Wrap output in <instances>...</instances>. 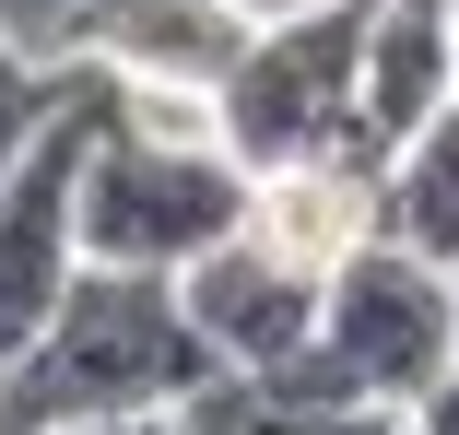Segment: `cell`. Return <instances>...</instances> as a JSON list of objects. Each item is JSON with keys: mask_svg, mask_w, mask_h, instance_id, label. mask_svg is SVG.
<instances>
[{"mask_svg": "<svg viewBox=\"0 0 459 435\" xmlns=\"http://www.w3.org/2000/svg\"><path fill=\"white\" fill-rule=\"evenodd\" d=\"M201 377H212V341L177 306V271L82 259L71 294L48 306V329L0 365V435H71V423L177 412Z\"/></svg>", "mask_w": 459, "mask_h": 435, "instance_id": "obj_1", "label": "cell"}, {"mask_svg": "<svg viewBox=\"0 0 459 435\" xmlns=\"http://www.w3.org/2000/svg\"><path fill=\"white\" fill-rule=\"evenodd\" d=\"M236 224H247V165L212 141V118L201 107H142L118 82V107L95 118V153H82V259L189 271Z\"/></svg>", "mask_w": 459, "mask_h": 435, "instance_id": "obj_2", "label": "cell"}, {"mask_svg": "<svg viewBox=\"0 0 459 435\" xmlns=\"http://www.w3.org/2000/svg\"><path fill=\"white\" fill-rule=\"evenodd\" d=\"M353 71H365V0H295V13L247 24V47L224 59V82L201 95L212 141L271 177V165H307V153H353ZM377 177V165H365Z\"/></svg>", "mask_w": 459, "mask_h": 435, "instance_id": "obj_3", "label": "cell"}, {"mask_svg": "<svg viewBox=\"0 0 459 435\" xmlns=\"http://www.w3.org/2000/svg\"><path fill=\"white\" fill-rule=\"evenodd\" d=\"M307 354L342 377V400H424L459 365V271H436L401 235H365L353 259H330Z\"/></svg>", "mask_w": 459, "mask_h": 435, "instance_id": "obj_4", "label": "cell"}, {"mask_svg": "<svg viewBox=\"0 0 459 435\" xmlns=\"http://www.w3.org/2000/svg\"><path fill=\"white\" fill-rule=\"evenodd\" d=\"M247 47L236 0H71V59L118 71L142 107H201Z\"/></svg>", "mask_w": 459, "mask_h": 435, "instance_id": "obj_5", "label": "cell"}, {"mask_svg": "<svg viewBox=\"0 0 459 435\" xmlns=\"http://www.w3.org/2000/svg\"><path fill=\"white\" fill-rule=\"evenodd\" d=\"M177 306L212 341V365H295L318 341V271H295V259L271 235H247V224L177 271Z\"/></svg>", "mask_w": 459, "mask_h": 435, "instance_id": "obj_6", "label": "cell"}, {"mask_svg": "<svg viewBox=\"0 0 459 435\" xmlns=\"http://www.w3.org/2000/svg\"><path fill=\"white\" fill-rule=\"evenodd\" d=\"M459 95V0H365V71H353V153L389 165Z\"/></svg>", "mask_w": 459, "mask_h": 435, "instance_id": "obj_7", "label": "cell"}, {"mask_svg": "<svg viewBox=\"0 0 459 435\" xmlns=\"http://www.w3.org/2000/svg\"><path fill=\"white\" fill-rule=\"evenodd\" d=\"M247 235H271L295 271L330 283V259H353L365 235H377V177H365V165H342V153L271 165V177H247Z\"/></svg>", "mask_w": 459, "mask_h": 435, "instance_id": "obj_8", "label": "cell"}, {"mask_svg": "<svg viewBox=\"0 0 459 435\" xmlns=\"http://www.w3.org/2000/svg\"><path fill=\"white\" fill-rule=\"evenodd\" d=\"M377 235H401L436 271H459V95L377 165Z\"/></svg>", "mask_w": 459, "mask_h": 435, "instance_id": "obj_9", "label": "cell"}, {"mask_svg": "<svg viewBox=\"0 0 459 435\" xmlns=\"http://www.w3.org/2000/svg\"><path fill=\"white\" fill-rule=\"evenodd\" d=\"M318 388L307 365H212L189 400H177V435H318Z\"/></svg>", "mask_w": 459, "mask_h": 435, "instance_id": "obj_10", "label": "cell"}, {"mask_svg": "<svg viewBox=\"0 0 459 435\" xmlns=\"http://www.w3.org/2000/svg\"><path fill=\"white\" fill-rule=\"evenodd\" d=\"M59 95H71V59H59V71H36V59H0V189H13V165L36 153V130L59 118Z\"/></svg>", "mask_w": 459, "mask_h": 435, "instance_id": "obj_11", "label": "cell"}, {"mask_svg": "<svg viewBox=\"0 0 459 435\" xmlns=\"http://www.w3.org/2000/svg\"><path fill=\"white\" fill-rule=\"evenodd\" d=\"M318 435H424V423H412V400H342Z\"/></svg>", "mask_w": 459, "mask_h": 435, "instance_id": "obj_12", "label": "cell"}, {"mask_svg": "<svg viewBox=\"0 0 459 435\" xmlns=\"http://www.w3.org/2000/svg\"><path fill=\"white\" fill-rule=\"evenodd\" d=\"M412 423H424V435H459V365H447V377L412 400Z\"/></svg>", "mask_w": 459, "mask_h": 435, "instance_id": "obj_13", "label": "cell"}, {"mask_svg": "<svg viewBox=\"0 0 459 435\" xmlns=\"http://www.w3.org/2000/svg\"><path fill=\"white\" fill-rule=\"evenodd\" d=\"M71 435H177V412H130V423H71Z\"/></svg>", "mask_w": 459, "mask_h": 435, "instance_id": "obj_14", "label": "cell"}, {"mask_svg": "<svg viewBox=\"0 0 459 435\" xmlns=\"http://www.w3.org/2000/svg\"><path fill=\"white\" fill-rule=\"evenodd\" d=\"M0 59H13V47H0Z\"/></svg>", "mask_w": 459, "mask_h": 435, "instance_id": "obj_15", "label": "cell"}]
</instances>
